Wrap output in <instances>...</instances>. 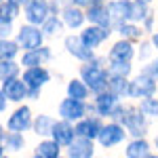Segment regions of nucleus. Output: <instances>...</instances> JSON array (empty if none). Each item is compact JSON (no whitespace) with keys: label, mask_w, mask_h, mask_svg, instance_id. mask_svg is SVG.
I'll list each match as a JSON object with an SVG mask.
<instances>
[{"label":"nucleus","mask_w":158,"mask_h":158,"mask_svg":"<svg viewBox=\"0 0 158 158\" xmlns=\"http://www.w3.org/2000/svg\"><path fill=\"white\" fill-rule=\"evenodd\" d=\"M61 49H63V53H65L72 61H76V63H82V61L93 59V57L99 53V51L89 49L85 42H82V38H80L78 32H65L63 38H61Z\"/></svg>","instance_id":"6e6552de"},{"label":"nucleus","mask_w":158,"mask_h":158,"mask_svg":"<svg viewBox=\"0 0 158 158\" xmlns=\"http://www.w3.org/2000/svg\"><path fill=\"white\" fill-rule=\"evenodd\" d=\"M51 15V0H27L23 4V21L34 25H42L44 19Z\"/></svg>","instance_id":"2eb2a0df"},{"label":"nucleus","mask_w":158,"mask_h":158,"mask_svg":"<svg viewBox=\"0 0 158 158\" xmlns=\"http://www.w3.org/2000/svg\"><path fill=\"white\" fill-rule=\"evenodd\" d=\"M21 13H23V6L15 0H2L0 2V19L4 21H19L21 19Z\"/></svg>","instance_id":"c85d7f7f"},{"label":"nucleus","mask_w":158,"mask_h":158,"mask_svg":"<svg viewBox=\"0 0 158 158\" xmlns=\"http://www.w3.org/2000/svg\"><path fill=\"white\" fill-rule=\"evenodd\" d=\"M0 86H2V91H4V95H6V99H9L11 106H17V103L27 101V85L23 82L21 76L9 78V80H4V82H0Z\"/></svg>","instance_id":"6ab92c4d"},{"label":"nucleus","mask_w":158,"mask_h":158,"mask_svg":"<svg viewBox=\"0 0 158 158\" xmlns=\"http://www.w3.org/2000/svg\"><path fill=\"white\" fill-rule=\"evenodd\" d=\"M114 32H116V36L127 38V40H131V42H135V44L148 36L146 30H143V25L137 23V21H124V23H120Z\"/></svg>","instance_id":"a878e982"},{"label":"nucleus","mask_w":158,"mask_h":158,"mask_svg":"<svg viewBox=\"0 0 158 158\" xmlns=\"http://www.w3.org/2000/svg\"><path fill=\"white\" fill-rule=\"evenodd\" d=\"M70 2H72V4H76V6H82V9H86V6H89L93 0H70Z\"/></svg>","instance_id":"79ce46f5"},{"label":"nucleus","mask_w":158,"mask_h":158,"mask_svg":"<svg viewBox=\"0 0 158 158\" xmlns=\"http://www.w3.org/2000/svg\"><path fill=\"white\" fill-rule=\"evenodd\" d=\"M124 158H154V143L150 137H129L122 146Z\"/></svg>","instance_id":"ddd939ff"},{"label":"nucleus","mask_w":158,"mask_h":158,"mask_svg":"<svg viewBox=\"0 0 158 158\" xmlns=\"http://www.w3.org/2000/svg\"><path fill=\"white\" fill-rule=\"evenodd\" d=\"M120 122L124 124L129 137H150L152 124H154V122L139 110L137 101H129V99L124 101V110H122Z\"/></svg>","instance_id":"7ed1b4c3"},{"label":"nucleus","mask_w":158,"mask_h":158,"mask_svg":"<svg viewBox=\"0 0 158 158\" xmlns=\"http://www.w3.org/2000/svg\"><path fill=\"white\" fill-rule=\"evenodd\" d=\"M135 55H137V44L127 40V38L116 36L108 42V49H106L108 63H112V61H135Z\"/></svg>","instance_id":"f8f14e48"},{"label":"nucleus","mask_w":158,"mask_h":158,"mask_svg":"<svg viewBox=\"0 0 158 158\" xmlns=\"http://www.w3.org/2000/svg\"><path fill=\"white\" fill-rule=\"evenodd\" d=\"M15 2H19V4L23 6V4H25V2H27V0H15Z\"/></svg>","instance_id":"de8ad7c7"},{"label":"nucleus","mask_w":158,"mask_h":158,"mask_svg":"<svg viewBox=\"0 0 158 158\" xmlns=\"http://www.w3.org/2000/svg\"><path fill=\"white\" fill-rule=\"evenodd\" d=\"M129 139V133L124 129V124L120 120H106L101 131L97 135V148L103 150V152H112V150H118V148L124 146V141Z\"/></svg>","instance_id":"39448f33"},{"label":"nucleus","mask_w":158,"mask_h":158,"mask_svg":"<svg viewBox=\"0 0 158 158\" xmlns=\"http://www.w3.org/2000/svg\"><path fill=\"white\" fill-rule=\"evenodd\" d=\"M141 25H143L146 34H152L154 30H158V15H156V9H152V11H150V15H148L146 19L141 21Z\"/></svg>","instance_id":"c9c22d12"},{"label":"nucleus","mask_w":158,"mask_h":158,"mask_svg":"<svg viewBox=\"0 0 158 158\" xmlns=\"http://www.w3.org/2000/svg\"><path fill=\"white\" fill-rule=\"evenodd\" d=\"M30 154L34 158H61L63 156V148L53 137H40L36 143L32 146Z\"/></svg>","instance_id":"aec40b11"},{"label":"nucleus","mask_w":158,"mask_h":158,"mask_svg":"<svg viewBox=\"0 0 158 158\" xmlns=\"http://www.w3.org/2000/svg\"><path fill=\"white\" fill-rule=\"evenodd\" d=\"M78 76L89 85V89H91L93 95L106 91V89H108V80H110V70H108V57H106V53L99 51L93 59L78 63Z\"/></svg>","instance_id":"f257e3e1"},{"label":"nucleus","mask_w":158,"mask_h":158,"mask_svg":"<svg viewBox=\"0 0 158 158\" xmlns=\"http://www.w3.org/2000/svg\"><path fill=\"white\" fill-rule=\"evenodd\" d=\"M63 95L74 97V99H82V101H89V99L93 97V93H91L89 85H86L78 74L65 80V85H63Z\"/></svg>","instance_id":"4be33fe9"},{"label":"nucleus","mask_w":158,"mask_h":158,"mask_svg":"<svg viewBox=\"0 0 158 158\" xmlns=\"http://www.w3.org/2000/svg\"><path fill=\"white\" fill-rule=\"evenodd\" d=\"M4 133H6V127L0 122V141H2V137H4Z\"/></svg>","instance_id":"a18cd8bd"},{"label":"nucleus","mask_w":158,"mask_h":158,"mask_svg":"<svg viewBox=\"0 0 158 158\" xmlns=\"http://www.w3.org/2000/svg\"><path fill=\"white\" fill-rule=\"evenodd\" d=\"M21 63L19 59H2L0 61V82L15 78V76H21Z\"/></svg>","instance_id":"7c9ffc66"},{"label":"nucleus","mask_w":158,"mask_h":158,"mask_svg":"<svg viewBox=\"0 0 158 158\" xmlns=\"http://www.w3.org/2000/svg\"><path fill=\"white\" fill-rule=\"evenodd\" d=\"M68 2H70V0H51V13H53V15H59L61 9H63Z\"/></svg>","instance_id":"58836bf2"},{"label":"nucleus","mask_w":158,"mask_h":158,"mask_svg":"<svg viewBox=\"0 0 158 158\" xmlns=\"http://www.w3.org/2000/svg\"><path fill=\"white\" fill-rule=\"evenodd\" d=\"M53 59H55V49H53V44H51V42H44V44H42V47H38V49L21 51V55H19V63H21V68L42 65V63H47V65H49Z\"/></svg>","instance_id":"4468645a"},{"label":"nucleus","mask_w":158,"mask_h":158,"mask_svg":"<svg viewBox=\"0 0 158 158\" xmlns=\"http://www.w3.org/2000/svg\"><path fill=\"white\" fill-rule=\"evenodd\" d=\"M53 70H51L47 63L42 65H30L21 70V78L27 85V101H40L42 97V91L53 82Z\"/></svg>","instance_id":"f03ea898"},{"label":"nucleus","mask_w":158,"mask_h":158,"mask_svg":"<svg viewBox=\"0 0 158 158\" xmlns=\"http://www.w3.org/2000/svg\"><path fill=\"white\" fill-rule=\"evenodd\" d=\"M6 154H9V152H6V148H4V143L0 141V158H4Z\"/></svg>","instance_id":"c03bdc74"},{"label":"nucleus","mask_w":158,"mask_h":158,"mask_svg":"<svg viewBox=\"0 0 158 158\" xmlns=\"http://www.w3.org/2000/svg\"><path fill=\"white\" fill-rule=\"evenodd\" d=\"M152 143H154V152H156V156H158V133L152 137Z\"/></svg>","instance_id":"37998d69"},{"label":"nucleus","mask_w":158,"mask_h":158,"mask_svg":"<svg viewBox=\"0 0 158 158\" xmlns=\"http://www.w3.org/2000/svg\"><path fill=\"white\" fill-rule=\"evenodd\" d=\"M15 32H17L15 21H4V19H0V38H15Z\"/></svg>","instance_id":"e433bc0d"},{"label":"nucleus","mask_w":158,"mask_h":158,"mask_svg":"<svg viewBox=\"0 0 158 158\" xmlns=\"http://www.w3.org/2000/svg\"><path fill=\"white\" fill-rule=\"evenodd\" d=\"M122 110H124V99L116 97L114 93H110L108 89L95 93L93 97L89 99V112L91 114H97L103 120H120Z\"/></svg>","instance_id":"20e7f679"},{"label":"nucleus","mask_w":158,"mask_h":158,"mask_svg":"<svg viewBox=\"0 0 158 158\" xmlns=\"http://www.w3.org/2000/svg\"><path fill=\"white\" fill-rule=\"evenodd\" d=\"M21 49L15 38H0V61L2 59H19Z\"/></svg>","instance_id":"2f4dec72"},{"label":"nucleus","mask_w":158,"mask_h":158,"mask_svg":"<svg viewBox=\"0 0 158 158\" xmlns=\"http://www.w3.org/2000/svg\"><path fill=\"white\" fill-rule=\"evenodd\" d=\"M34 108L30 101H23V103H17L15 108L6 114V120H4V127L6 131H19V133H30L32 131V122H34Z\"/></svg>","instance_id":"0eeeda50"},{"label":"nucleus","mask_w":158,"mask_h":158,"mask_svg":"<svg viewBox=\"0 0 158 158\" xmlns=\"http://www.w3.org/2000/svg\"><path fill=\"white\" fill-rule=\"evenodd\" d=\"M146 2H148V4H156L158 0H146Z\"/></svg>","instance_id":"49530a36"},{"label":"nucleus","mask_w":158,"mask_h":158,"mask_svg":"<svg viewBox=\"0 0 158 158\" xmlns=\"http://www.w3.org/2000/svg\"><path fill=\"white\" fill-rule=\"evenodd\" d=\"M110 25L116 30L120 23L129 21V0H108Z\"/></svg>","instance_id":"b1692460"},{"label":"nucleus","mask_w":158,"mask_h":158,"mask_svg":"<svg viewBox=\"0 0 158 158\" xmlns=\"http://www.w3.org/2000/svg\"><path fill=\"white\" fill-rule=\"evenodd\" d=\"M57 120V114H51V112H38L34 114V122H32V131L30 133L34 137H51L53 131V124Z\"/></svg>","instance_id":"5701e85b"},{"label":"nucleus","mask_w":158,"mask_h":158,"mask_svg":"<svg viewBox=\"0 0 158 158\" xmlns=\"http://www.w3.org/2000/svg\"><path fill=\"white\" fill-rule=\"evenodd\" d=\"M129 82H131V78H127V76H112L110 74V80H108V91L110 93H114L116 97L120 99H129Z\"/></svg>","instance_id":"c756f323"},{"label":"nucleus","mask_w":158,"mask_h":158,"mask_svg":"<svg viewBox=\"0 0 158 158\" xmlns=\"http://www.w3.org/2000/svg\"><path fill=\"white\" fill-rule=\"evenodd\" d=\"M103 118L97 116V114H86L82 116L80 120L74 122V131H76V137H86V139H97L99 131H101V127H103Z\"/></svg>","instance_id":"a211bd4d"},{"label":"nucleus","mask_w":158,"mask_h":158,"mask_svg":"<svg viewBox=\"0 0 158 158\" xmlns=\"http://www.w3.org/2000/svg\"><path fill=\"white\" fill-rule=\"evenodd\" d=\"M55 114H57V118L76 122V120H80L82 116L89 114V101H82V99H74V97L63 95V97L57 101Z\"/></svg>","instance_id":"9b49d317"},{"label":"nucleus","mask_w":158,"mask_h":158,"mask_svg":"<svg viewBox=\"0 0 158 158\" xmlns=\"http://www.w3.org/2000/svg\"><path fill=\"white\" fill-rule=\"evenodd\" d=\"M78 34H80V38H82V42L93 51H101L103 47H108V42L116 36L114 27L97 25V23H86Z\"/></svg>","instance_id":"1a4fd4ad"},{"label":"nucleus","mask_w":158,"mask_h":158,"mask_svg":"<svg viewBox=\"0 0 158 158\" xmlns=\"http://www.w3.org/2000/svg\"><path fill=\"white\" fill-rule=\"evenodd\" d=\"M139 68H141V70H146V72H150V74H152V76L158 80V55H154V57L148 61V63L139 65Z\"/></svg>","instance_id":"4c0bfd02"},{"label":"nucleus","mask_w":158,"mask_h":158,"mask_svg":"<svg viewBox=\"0 0 158 158\" xmlns=\"http://www.w3.org/2000/svg\"><path fill=\"white\" fill-rule=\"evenodd\" d=\"M40 30H42V34H44V38H47L49 42H53V40H61L63 34L68 32L65 25H63V21H61V17L59 15H53V13L44 19V23L40 25Z\"/></svg>","instance_id":"393cba45"},{"label":"nucleus","mask_w":158,"mask_h":158,"mask_svg":"<svg viewBox=\"0 0 158 158\" xmlns=\"http://www.w3.org/2000/svg\"><path fill=\"white\" fill-rule=\"evenodd\" d=\"M97 152H99V148H97L95 139L76 137L72 143L63 150V156H68V158H95Z\"/></svg>","instance_id":"f3484780"},{"label":"nucleus","mask_w":158,"mask_h":158,"mask_svg":"<svg viewBox=\"0 0 158 158\" xmlns=\"http://www.w3.org/2000/svg\"><path fill=\"white\" fill-rule=\"evenodd\" d=\"M152 9H154V4H148L146 0H129V21L141 23Z\"/></svg>","instance_id":"cd10ccee"},{"label":"nucleus","mask_w":158,"mask_h":158,"mask_svg":"<svg viewBox=\"0 0 158 158\" xmlns=\"http://www.w3.org/2000/svg\"><path fill=\"white\" fill-rule=\"evenodd\" d=\"M51 137L59 143L63 150L76 139V131H74V122L63 120V118H57L55 124H53V131H51Z\"/></svg>","instance_id":"412c9836"},{"label":"nucleus","mask_w":158,"mask_h":158,"mask_svg":"<svg viewBox=\"0 0 158 158\" xmlns=\"http://www.w3.org/2000/svg\"><path fill=\"white\" fill-rule=\"evenodd\" d=\"M61 21L65 25V30L68 32H80L82 27L86 25V11L82 6H76L72 2H68L59 13Z\"/></svg>","instance_id":"dca6fc26"},{"label":"nucleus","mask_w":158,"mask_h":158,"mask_svg":"<svg viewBox=\"0 0 158 158\" xmlns=\"http://www.w3.org/2000/svg\"><path fill=\"white\" fill-rule=\"evenodd\" d=\"M15 40H17V44H19V49H21V51L38 49V47H42L44 42H49V40L44 38V34H42L40 25L27 23V21H21V23L17 25Z\"/></svg>","instance_id":"9d476101"},{"label":"nucleus","mask_w":158,"mask_h":158,"mask_svg":"<svg viewBox=\"0 0 158 158\" xmlns=\"http://www.w3.org/2000/svg\"><path fill=\"white\" fill-rule=\"evenodd\" d=\"M148 38H150V42H152V47H154V51L158 55V30H154L152 34H148Z\"/></svg>","instance_id":"a19ab883"},{"label":"nucleus","mask_w":158,"mask_h":158,"mask_svg":"<svg viewBox=\"0 0 158 158\" xmlns=\"http://www.w3.org/2000/svg\"><path fill=\"white\" fill-rule=\"evenodd\" d=\"M137 106H139V110H141L152 122H158V93L156 95H150V97L139 99Z\"/></svg>","instance_id":"473e14b6"},{"label":"nucleus","mask_w":158,"mask_h":158,"mask_svg":"<svg viewBox=\"0 0 158 158\" xmlns=\"http://www.w3.org/2000/svg\"><path fill=\"white\" fill-rule=\"evenodd\" d=\"M0 2H2V0H0Z\"/></svg>","instance_id":"09e8293b"},{"label":"nucleus","mask_w":158,"mask_h":158,"mask_svg":"<svg viewBox=\"0 0 158 158\" xmlns=\"http://www.w3.org/2000/svg\"><path fill=\"white\" fill-rule=\"evenodd\" d=\"M108 70L112 76H127V78H131L137 70V65H135V61H112L108 63Z\"/></svg>","instance_id":"f704fd0d"},{"label":"nucleus","mask_w":158,"mask_h":158,"mask_svg":"<svg viewBox=\"0 0 158 158\" xmlns=\"http://www.w3.org/2000/svg\"><path fill=\"white\" fill-rule=\"evenodd\" d=\"M158 93V80L146 70H135V74L131 76L129 82V101H139L143 97L156 95Z\"/></svg>","instance_id":"423d86ee"},{"label":"nucleus","mask_w":158,"mask_h":158,"mask_svg":"<svg viewBox=\"0 0 158 158\" xmlns=\"http://www.w3.org/2000/svg\"><path fill=\"white\" fill-rule=\"evenodd\" d=\"M2 143L9 154H23L27 150V137L25 133H19V131H6L2 137Z\"/></svg>","instance_id":"bb28decb"},{"label":"nucleus","mask_w":158,"mask_h":158,"mask_svg":"<svg viewBox=\"0 0 158 158\" xmlns=\"http://www.w3.org/2000/svg\"><path fill=\"white\" fill-rule=\"evenodd\" d=\"M9 99H6V95H4V91H2V86H0V116L2 114H6V110H9Z\"/></svg>","instance_id":"ea45409f"},{"label":"nucleus","mask_w":158,"mask_h":158,"mask_svg":"<svg viewBox=\"0 0 158 158\" xmlns=\"http://www.w3.org/2000/svg\"><path fill=\"white\" fill-rule=\"evenodd\" d=\"M156 55V51L152 47V42H150V38H143V40H139L137 42V55H135V63H139V65H143L148 61L152 59Z\"/></svg>","instance_id":"72a5a7b5"}]
</instances>
